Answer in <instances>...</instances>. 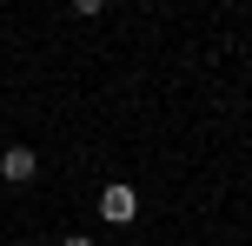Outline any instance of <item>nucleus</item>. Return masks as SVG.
<instances>
[{"instance_id":"3","label":"nucleus","mask_w":252,"mask_h":246,"mask_svg":"<svg viewBox=\"0 0 252 246\" xmlns=\"http://www.w3.org/2000/svg\"><path fill=\"white\" fill-rule=\"evenodd\" d=\"M100 7H106V0H73V13H87V20H93Z\"/></svg>"},{"instance_id":"4","label":"nucleus","mask_w":252,"mask_h":246,"mask_svg":"<svg viewBox=\"0 0 252 246\" xmlns=\"http://www.w3.org/2000/svg\"><path fill=\"white\" fill-rule=\"evenodd\" d=\"M60 246H93V240H87V233H73V240H60Z\"/></svg>"},{"instance_id":"2","label":"nucleus","mask_w":252,"mask_h":246,"mask_svg":"<svg viewBox=\"0 0 252 246\" xmlns=\"http://www.w3.org/2000/svg\"><path fill=\"white\" fill-rule=\"evenodd\" d=\"M33 173H40L33 146H7V153H0V180H7V186H27Z\"/></svg>"},{"instance_id":"1","label":"nucleus","mask_w":252,"mask_h":246,"mask_svg":"<svg viewBox=\"0 0 252 246\" xmlns=\"http://www.w3.org/2000/svg\"><path fill=\"white\" fill-rule=\"evenodd\" d=\"M100 213H106L113 226H126V220L139 213V193H133L126 180H106V193H100Z\"/></svg>"}]
</instances>
